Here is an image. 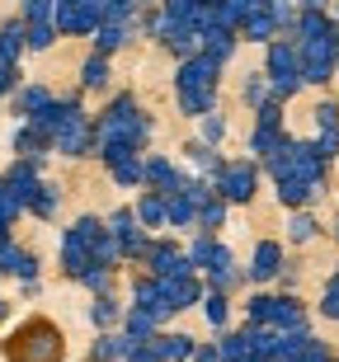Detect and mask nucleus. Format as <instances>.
I'll return each mask as SVG.
<instances>
[{"mask_svg":"<svg viewBox=\"0 0 339 362\" xmlns=\"http://www.w3.org/2000/svg\"><path fill=\"white\" fill-rule=\"evenodd\" d=\"M24 47H28V42H24V24H19V19H10V24L0 28V62H14Z\"/></svg>","mask_w":339,"mask_h":362,"instance_id":"nucleus-1","label":"nucleus"}]
</instances>
